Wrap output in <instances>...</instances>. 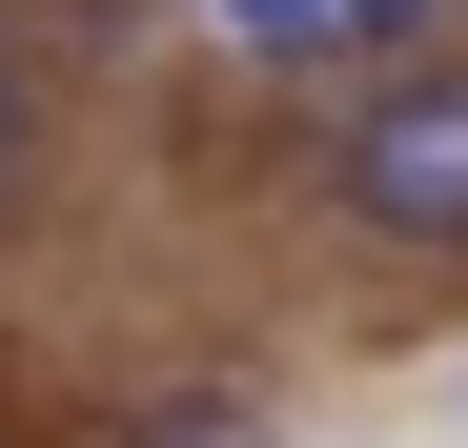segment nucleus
I'll use <instances>...</instances> for the list:
<instances>
[{"label":"nucleus","mask_w":468,"mask_h":448,"mask_svg":"<svg viewBox=\"0 0 468 448\" xmlns=\"http://www.w3.org/2000/svg\"><path fill=\"white\" fill-rule=\"evenodd\" d=\"M326 204L387 265H468V61H387L326 143Z\"/></svg>","instance_id":"nucleus-1"},{"label":"nucleus","mask_w":468,"mask_h":448,"mask_svg":"<svg viewBox=\"0 0 468 448\" xmlns=\"http://www.w3.org/2000/svg\"><path fill=\"white\" fill-rule=\"evenodd\" d=\"M21 123H41V102H21V41H0V184H21Z\"/></svg>","instance_id":"nucleus-4"},{"label":"nucleus","mask_w":468,"mask_h":448,"mask_svg":"<svg viewBox=\"0 0 468 448\" xmlns=\"http://www.w3.org/2000/svg\"><path fill=\"white\" fill-rule=\"evenodd\" d=\"M326 21H346V41H387V61H408V41H428V0H326Z\"/></svg>","instance_id":"nucleus-2"},{"label":"nucleus","mask_w":468,"mask_h":448,"mask_svg":"<svg viewBox=\"0 0 468 448\" xmlns=\"http://www.w3.org/2000/svg\"><path fill=\"white\" fill-rule=\"evenodd\" d=\"M204 21H245V41H305V21H326V0H204Z\"/></svg>","instance_id":"nucleus-3"},{"label":"nucleus","mask_w":468,"mask_h":448,"mask_svg":"<svg viewBox=\"0 0 468 448\" xmlns=\"http://www.w3.org/2000/svg\"><path fill=\"white\" fill-rule=\"evenodd\" d=\"M164 448H265V428H245V408H184V428H164Z\"/></svg>","instance_id":"nucleus-5"}]
</instances>
